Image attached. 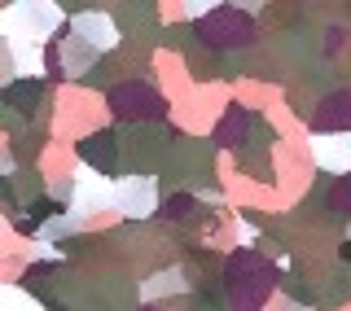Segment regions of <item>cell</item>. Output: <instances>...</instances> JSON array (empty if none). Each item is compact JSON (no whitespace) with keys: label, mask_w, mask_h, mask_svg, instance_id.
<instances>
[{"label":"cell","mask_w":351,"mask_h":311,"mask_svg":"<svg viewBox=\"0 0 351 311\" xmlns=\"http://www.w3.org/2000/svg\"><path fill=\"white\" fill-rule=\"evenodd\" d=\"M84 158L93 162V166H101V171H110V166H114V136L101 132V136L84 140Z\"/></svg>","instance_id":"cell-1"},{"label":"cell","mask_w":351,"mask_h":311,"mask_svg":"<svg viewBox=\"0 0 351 311\" xmlns=\"http://www.w3.org/2000/svg\"><path fill=\"white\" fill-rule=\"evenodd\" d=\"M40 92H44V79H18V84L5 88V101L9 105H36Z\"/></svg>","instance_id":"cell-2"}]
</instances>
